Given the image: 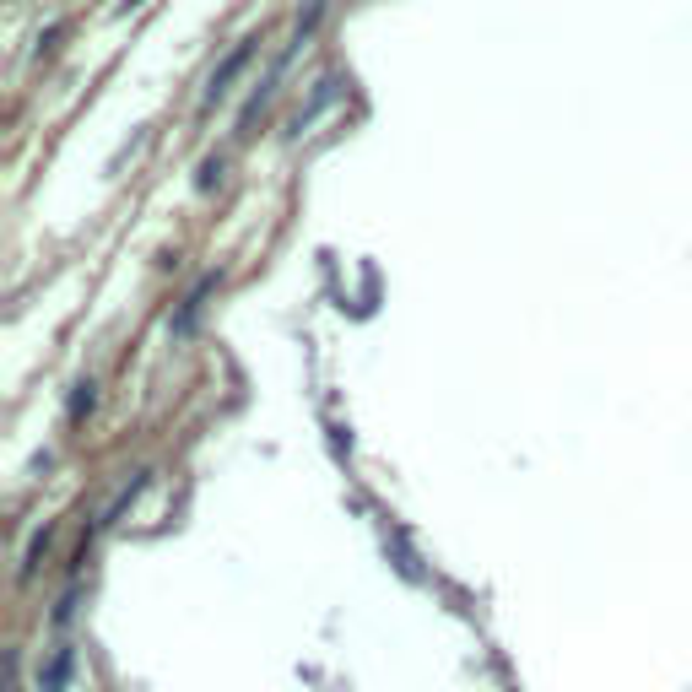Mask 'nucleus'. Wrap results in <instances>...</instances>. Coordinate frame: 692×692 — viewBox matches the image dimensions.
<instances>
[{
	"label": "nucleus",
	"instance_id": "nucleus-2",
	"mask_svg": "<svg viewBox=\"0 0 692 692\" xmlns=\"http://www.w3.org/2000/svg\"><path fill=\"white\" fill-rule=\"evenodd\" d=\"M336 92H341V82H336V76H325V82H314V98H309V109H298V114H292V136H298V130H309L314 119L325 114L330 103H336Z\"/></svg>",
	"mask_w": 692,
	"mask_h": 692
},
{
	"label": "nucleus",
	"instance_id": "nucleus-5",
	"mask_svg": "<svg viewBox=\"0 0 692 692\" xmlns=\"http://www.w3.org/2000/svg\"><path fill=\"white\" fill-rule=\"evenodd\" d=\"M92 401H98V384H76V401H71V422H82V411H92Z\"/></svg>",
	"mask_w": 692,
	"mask_h": 692
},
{
	"label": "nucleus",
	"instance_id": "nucleus-4",
	"mask_svg": "<svg viewBox=\"0 0 692 692\" xmlns=\"http://www.w3.org/2000/svg\"><path fill=\"white\" fill-rule=\"evenodd\" d=\"M65 671H71V655H65V649H60V655H55V660H49V676H44V692H60V687H65Z\"/></svg>",
	"mask_w": 692,
	"mask_h": 692
},
{
	"label": "nucleus",
	"instance_id": "nucleus-3",
	"mask_svg": "<svg viewBox=\"0 0 692 692\" xmlns=\"http://www.w3.org/2000/svg\"><path fill=\"white\" fill-rule=\"evenodd\" d=\"M217 287V276H201V282H195V292L190 298H184V309L173 314V336H184V330L195 325V319H201V309H206V292Z\"/></svg>",
	"mask_w": 692,
	"mask_h": 692
},
{
	"label": "nucleus",
	"instance_id": "nucleus-1",
	"mask_svg": "<svg viewBox=\"0 0 692 692\" xmlns=\"http://www.w3.org/2000/svg\"><path fill=\"white\" fill-rule=\"evenodd\" d=\"M255 49H260V38H238V44L228 49V55H222V65H217V71L206 76V92H201V109H217V103L228 98V87L238 82V71H244V65L255 60Z\"/></svg>",
	"mask_w": 692,
	"mask_h": 692
},
{
	"label": "nucleus",
	"instance_id": "nucleus-6",
	"mask_svg": "<svg viewBox=\"0 0 692 692\" xmlns=\"http://www.w3.org/2000/svg\"><path fill=\"white\" fill-rule=\"evenodd\" d=\"M222 179V157H211V163L201 168V190H211V184H217Z\"/></svg>",
	"mask_w": 692,
	"mask_h": 692
}]
</instances>
